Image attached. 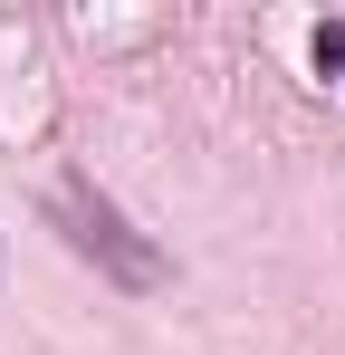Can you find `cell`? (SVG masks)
Instances as JSON below:
<instances>
[{"label":"cell","mask_w":345,"mask_h":355,"mask_svg":"<svg viewBox=\"0 0 345 355\" xmlns=\"http://www.w3.org/2000/svg\"><path fill=\"white\" fill-rule=\"evenodd\" d=\"M307 58H317V77H336V87H345V19H317Z\"/></svg>","instance_id":"cell-2"},{"label":"cell","mask_w":345,"mask_h":355,"mask_svg":"<svg viewBox=\"0 0 345 355\" xmlns=\"http://www.w3.org/2000/svg\"><path fill=\"white\" fill-rule=\"evenodd\" d=\"M48 221L67 231V250H77V259H96V269H106L115 288H134V297H144V288H163V250L134 231V221H125V211H115V202H106L87 173H67V182L48 192Z\"/></svg>","instance_id":"cell-1"}]
</instances>
